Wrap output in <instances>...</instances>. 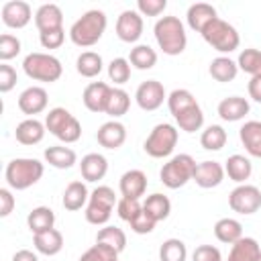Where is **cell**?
Instances as JSON below:
<instances>
[{
  "mask_svg": "<svg viewBox=\"0 0 261 261\" xmlns=\"http://www.w3.org/2000/svg\"><path fill=\"white\" fill-rule=\"evenodd\" d=\"M71 118H73V114H71L67 108L55 106V108H51V110L47 112V116H45V128H47L53 137H57V135L65 128V124H67Z\"/></svg>",
  "mask_w": 261,
  "mask_h": 261,
  "instance_id": "ab89813d",
  "label": "cell"
},
{
  "mask_svg": "<svg viewBox=\"0 0 261 261\" xmlns=\"http://www.w3.org/2000/svg\"><path fill=\"white\" fill-rule=\"evenodd\" d=\"M75 69H77V73L82 77H88V80L100 75V71L104 69L102 55L96 53V51H84V53H80L77 59H75Z\"/></svg>",
  "mask_w": 261,
  "mask_h": 261,
  "instance_id": "1f68e13d",
  "label": "cell"
},
{
  "mask_svg": "<svg viewBox=\"0 0 261 261\" xmlns=\"http://www.w3.org/2000/svg\"><path fill=\"white\" fill-rule=\"evenodd\" d=\"M116 204H118V200H116L114 190L108 186H98L96 190L90 192V200H88V206L84 212L86 220L96 226H102V224L106 226Z\"/></svg>",
  "mask_w": 261,
  "mask_h": 261,
  "instance_id": "ba28073f",
  "label": "cell"
},
{
  "mask_svg": "<svg viewBox=\"0 0 261 261\" xmlns=\"http://www.w3.org/2000/svg\"><path fill=\"white\" fill-rule=\"evenodd\" d=\"M261 245L253 237H243L234 245H230L228 261H259Z\"/></svg>",
  "mask_w": 261,
  "mask_h": 261,
  "instance_id": "83f0119b",
  "label": "cell"
},
{
  "mask_svg": "<svg viewBox=\"0 0 261 261\" xmlns=\"http://www.w3.org/2000/svg\"><path fill=\"white\" fill-rule=\"evenodd\" d=\"M18 53H20V41H18V37H14L10 33L0 35V59H2V63L14 59Z\"/></svg>",
  "mask_w": 261,
  "mask_h": 261,
  "instance_id": "ee69618b",
  "label": "cell"
},
{
  "mask_svg": "<svg viewBox=\"0 0 261 261\" xmlns=\"http://www.w3.org/2000/svg\"><path fill=\"white\" fill-rule=\"evenodd\" d=\"M45 173V165L35 159V157H16L12 161L6 163L4 169V179L8 184L10 190H29L31 186H35Z\"/></svg>",
  "mask_w": 261,
  "mask_h": 261,
  "instance_id": "277c9868",
  "label": "cell"
},
{
  "mask_svg": "<svg viewBox=\"0 0 261 261\" xmlns=\"http://www.w3.org/2000/svg\"><path fill=\"white\" fill-rule=\"evenodd\" d=\"M88 200H90V192L84 181H69L67 188L63 190V198H61L63 208L69 212H75L82 206H88Z\"/></svg>",
  "mask_w": 261,
  "mask_h": 261,
  "instance_id": "4316f807",
  "label": "cell"
},
{
  "mask_svg": "<svg viewBox=\"0 0 261 261\" xmlns=\"http://www.w3.org/2000/svg\"><path fill=\"white\" fill-rule=\"evenodd\" d=\"M239 69L249 73L251 77H261V51L259 49H243L237 59Z\"/></svg>",
  "mask_w": 261,
  "mask_h": 261,
  "instance_id": "f35d334b",
  "label": "cell"
},
{
  "mask_svg": "<svg viewBox=\"0 0 261 261\" xmlns=\"http://www.w3.org/2000/svg\"><path fill=\"white\" fill-rule=\"evenodd\" d=\"M80 261H118V253L108 245L96 243L80 257Z\"/></svg>",
  "mask_w": 261,
  "mask_h": 261,
  "instance_id": "7bdbcfd3",
  "label": "cell"
},
{
  "mask_svg": "<svg viewBox=\"0 0 261 261\" xmlns=\"http://www.w3.org/2000/svg\"><path fill=\"white\" fill-rule=\"evenodd\" d=\"M96 243L108 245V247H112L116 253H122L124 247H126V234H124L122 228L112 226V224H106L104 228L98 230V234H96Z\"/></svg>",
  "mask_w": 261,
  "mask_h": 261,
  "instance_id": "d590c367",
  "label": "cell"
},
{
  "mask_svg": "<svg viewBox=\"0 0 261 261\" xmlns=\"http://www.w3.org/2000/svg\"><path fill=\"white\" fill-rule=\"evenodd\" d=\"M210 75L220 82V84H226V82H232L239 73V65L237 61H232L228 55H218L210 61V67H208Z\"/></svg>",
  "mask_w": 261,
  "mask_h": 261,
  "instance_id": "f546056e",
  "label": "cell"
},
{
  "mask_svg": "<svg viewBox=\"0 0 261 261\" xmlns=\"http://www.w3.org/2000/svg\"><path fill=\"white\" fill-rule=\"evenodd\" d=\"M130 108V96L128 92H124L122 88H112L110 92V100H108V106H106V114L116 120L120 116H124Z\"/></svg>",
  "mask_w": 261,
  "mask_h": 261,
  "instance_id": "8d00e7d4",
  "label": "cell"
},
{
  "mask_svg": "<svg viewBox=\"0 0 261 261\" xmlns=\"http://www.w3.org/2000/svg\"><path fill=\"white\" fill-rule=\"evenodd\" d=\"M224 173L228 175V179H232L237 184H245L253 173V163L249 157L234 153L224 161Z\"/></svg>",
  "mask_w": 261,
  "mask_h": 261,
  "instance_id": "484cf974",
  "label": "cell"
},
{
  "mask_svg": "<svg viewBox=\"0 0 261 261\" xmlns=\"http://www.w3.org/2000/svg\"><path fill=\"white\" fill-rule=\"evenodd\" d=\"M33 245H35L37 253L53 257L63 249V234L57 228H49V230L33 234Z\"/></svg>",
  "mask_w": 261,
  "mask_h": 261,
  "instance_id": "d4e9b609",
  "label": "cell"
},
{
  "mask_svg": "<svg viewBox=\"0 0 261 261\" xmlns=\"http://www.w3.org/2000/svg\"><path fill=\"white\" fill-rule=\"evenodd\" d=\"M226 130L220 126V124H210L202 130L200 135V145L206 149V151H220L224 145H226Z\"/></svg>",
  "mask_w": 261,
  "mask_h": 261,
  "instance_id": "74e56055",
  "label": "cell"
},
{
  "mask_svg": "<svg viewBox=\"0 0 261 261\" xmlns=\"http://www.w3.org/2000/svg\"><path fill=\"white\" fill-rule=\"evenodd\" d=\"M10 261H39V257H37L33 251H29V249H20V251H16V253L12 255Z\"/></svg>",
  "mask_w": 261,
  "mask_h": 261,
  "instance_id": "11a10c76",
  "label": "cell"
},
{
  "mask_svg": "<svg viewBox=\"0 0 261 261\" xmlns=\"http://www.w3.org/2000/svg\"><path fill=\"white\" fill-rule=\"evenodd\" d=\"M214 18H218L216 14V8L208 2H196L188 8L186 12V20H188V27L196 33H202Z\"/></svg>",
  "mask_w": 261,
  "mask_h": 261,
  "instance_id": "d6986e66",
  "label": "cell"
},
{
  "mask_svg": "<svg viewBox=\"0 0 261 261\" xmlns=\"http://www.w3.org/2000/svg\"><path fill=\"white\" fill-rule=\"evenodd\" d=\"M130 61L124 59V57H114L110 63H108V77L110 82H114L116 86H122L130 80Z\"/></svg>",
  "mask_w": 261,
  "mask_h": 261,
  "instance_id": "b9f144b4",
  "label": "cell"
},
{
  "mask_svg": "<svg viewBox=\"0 0 261 261\" xmlns=\"http://www.w3.org/2000/svg\"><path fill=\"white\" fill-rule=\"evenodd\" d=\"M192 261H222L220 249L214 245H200L192 253Z\"/></svg>",
  "mask_w": 261,
  "mask_h": 261,
  "instance_id": "f907efd6",
  "label": "cell"
},
{
  "mask_svg": "<svg viewBox=\"0 0 261 261\" xmlns=\"http://www.w3.org/2000/svg\"><path fill=\"white\" fill-rule=\"evenodd\" d=\"M16 86V69L8 63H0V92L8 94Z\"/></svg>",
  "mask_w": 261,
  "mask_h": 261,
  "instance_id": "816d5d0a",
  "label": "cell"
},
{
  "mask_svg": "<svg viewBox=\"0 0 261 261\" xmlns=\"http://www.w3.org/2000/svg\"><path fill=\"white\" fill-rule=\"evenodd\" d=\"M47 102H49L47 90L41 86H31V88L22 90L18 96V108L29 118H35V114H41L47 108Z\"/></svg>",
  "mask_w": 261,
  "mask_h": 261,
  "instance_id": "9a60e30c",
  "label": "cell"
},
{
  "mask_svg": "<svg viewBox=\"0 0 261 261\" xmlns=\"http://www.w3.org/2000/svg\"><path fill=\"white\" fill-rule=\"evenodd\" d=\"M143 16L137 10H122L116 18V37L122 43H137L143 35Z\"/></svg>",
  "mask_w": 261,
  "mask_h": 261,
  "instance_id": "7c38bea8",
  "label": "cell"
},
{
  "mask_svg": "<svg viewBox=\"0 0 261 261\" xmlns=\"http://www.w3.org/2000/svg\"><path fill=\"white\" fill-rule=\"evenodd\" d=\"M143 210H145L155 222H161V220H165V218L171 214V200H169L167 196L155 192V194H151V196L145 198Z\"/></svg>",
  "mask_w": 261,
  "mask_h": 261,
  "instance_id": "d6a6232c",
  "label": "cell"
},
{
  "mask_svg": "<svg viewBox=\"0 0 261 261\" xmlns=\"http://www.w3.org/2000/svg\"><path fill=\"white\" fill-rule=\"evenodd\" d=\"M177 139H179V133L173 124L169 122H159L151 128L149 137L145 139L143 143V149L149 157L153 159H163V157H169L177 145Z\"/></svg>",
  "mask_w": 261,
  "mask_h": 261,
  "instance_id": "52a82bcc",
  "label": "cell"
},
{
  "mask_svg": "<svg viewBox=\"0 0 261 261\" xmlns=\"http://www.w3.org/2000/svg\"><path fill=\"white\" fill-rule=\"evenodd\" d=\"M167 8V0H137V12L141 16H159Z\"/></svg>",
  "mask_w": 261,
  "mask_h": 261,
  "instance_id": "7dc6e473",
  "label": "cell"
},
{
  "mask_svg": "<svg viewBox=\"0 0 261 261\" xmlns=\"http://www.w3.org/2000/svg\"><path fill=\"white\" fill-rule=\"evenodd\" d=\"M80 171L86 181H100L108 171V161L100 153H88L80 161Z\"/></svg>",
  "mask_w": 261,
  "mask_h": 261,
  "instance_id": "cb8c5ba5",
  "label": "cell"
},
{
  "mask_svg": "<svg viewBox=\"0 0 261 261\" xmlns=\"http://www.w3.org/2000/svg\"><path fill=\"white\" fill-rule=\"evenodd\" d=\"M214 237L224 245H234L239 239H243V224L237 218H220L214 224Z\"/></svg>",
  "mask_w": 261,
  "mask_h": 261,
  "instance_id": "4dcf8cb0",
  "label": "cell"
},
{
  "mask_svg": "<svg viewBox=\"0 0 261 261\" xmlns=\"http://www.w3.org/2000/svg\"><path fill=\"white\" fill-rule=\"evenodd\" d=\"M259 261H261V257H259Z\"/></svg>",
  "mask_w": 261,
  "mask_h": 261,
  "instance_id": "9f6ffc18",
  "label": "cell"
},
{
  "mask_svg": "<svg viewBox=\"0 0 261 261\" xmlns=\"http://www.w3.org/2000/svg\"><path fill=\"white\" fill-rule=\"evenodd\" d=\"M110 92L112 88L104 82H92L84 88V94H82V102L84 106L90 110V112H96V114H106V106H108V100H110Z\"/></svg>",
  "mask_w": 261,
  "mask_h": 261,
  "instance_id": "5bb4252c",
  "label": "cell"
},
{
  "mask_svg": "<svg viewBox=\"0 0 261 261\" xmlns=\"http://www.w3.org/2000/svg\"><path fill=\"white\" fill-rule=\"evenodd\" d=\"M239 139L251 157L261 159V120H247L239 128Z\"/></svg>",
  "mask_w": 261,
  "mask_h": 261,
  "instance_id": "603a6c76",
  "label": "cell"
},
{
  "mask_svg": "<svg viewBox=\"0 0 261 261\" xmlns=\"http://www.w3.org/2000/svg\"><path fill=\"white\" fill-rule=\"evenodd\" d=\"M200 35H202L204 41H206L212 49H216L218 53H232V51L239 49V45H241L239 31H237L230 22L222 20L220 16L214 18Z\"/></svg>",
  "mask_w": 261,
  "mask_h": 261,
  "instance_id": "9c48e42d",
  "label": "cell"
},
{
  "mask_svg": "<svg viewBox=\"0 0 261 261\" xmlns=\"http://www.w3.org/2000/svg\"><path fill=\"white\" fill-rule=\"evenodd\" d=\"M106 24H108V20H106L104 10L92 8V10L84 12L69 27V39L77 47H92L102 39L104 31H106Z\"/></svg>",
  "mask_w": 261,
  "mask_h": 261,
  "instance_id": "7a4b0ae2",
  "label": "cell"
},
{
  "mask_svg": "<svg viewBox=\"0 0 261 261\" xmlns=\"http://www.w3.org/2000/svg\"><path fill=\"white\" fill-rule=\"evenodd\" d=\"M65 41V31L63 29H53V31H45L39 33V43L43 49H59Z\"/></svg>",
  "mask_w": 261,
  "mask_h": 261,
  "instance_id": "bcb514c9",
  "label": "cell"
},
{
  "mask_svg": "<svg viewBox=\"0 0 261 261\" xmlns=\"http://www.w3.org/2000/svg\"><path fill=\"white\" fill-rule=\"evenodd\" d=\"M14 206H16V200H14L12 192L8 188H0V216L2 218L10 216V212L14 210Z\"/></svg>",
  "mask_w": 261,
  "mask_h": 261,
  "instance_id": "f5cc1de1",
  "label": "cell"
},
{
  "mask_svg": "<svg viewBox=\"0 0 261 261\" xmlns=\"http://www.w3.org/2000/svg\"><path fill=\"white\" fill-rule=\"evenodd\" d=\"M249 102L247 98L243 96H228V98H222L218 102V116L226 122H237V120H243L247 114H249Z\"/></svg>",
  "mask_w": 261,
  "mask_h": 261,
  "instance_id": "ffe728a7",
  "label": "cell"
},
{
  "mask_svg": "<svg viewBox=\"0 0 261 261\" xmlns=\"http://www.w3.org/2000/svg\"><path fill=\"white\" fill-rule=\"evenodd\" d=\"M96 141L100 143V147L110 149V151H116L126 141V126L122 122H118V120H108V122H104L98 128Z\"/></svg>",
  "mask_w": 261,
  "mask_h": 261,
  "instance_id": "2e32d148",
  "label": "cell"
},
{
  "mask_svg": "<svg viewBox=\"0 0 261 261\" xmlns=\"http://www.w3.org/2000/svg\"><path fill=\"white\" fill-rule=\"evenodd\" d=\"M22 69L24 73L35 80V82H45V84H53L61 77L63 73V65L61 61L51 55V53H41V51H35V53H29L24 59H22Z\"/></svg>",
  "mask_w": 261,
  "mask_h": 261,
  "instance_id": "5b68a950",
  "label": "cell"
},
{
  "mask_svg": "<svg viewBox=\"0 0 261 261\" xmlns=\"http://www.w3.org/2000/svg\"><path fill=\"white\" fill-rule=\"evenodd\" d=\"M35 27L39 33L53 31V29H63V12L57 4H41L35 12Z\"/></svg>",
  "mask_w": 261,
  "mask_h": 261,
  "instance_id": "7402d4cb",
  "label": "cell"
},
{
  "mask_svg": "<svg viewBox=\"0 0 261 261\" xmlns=\"http://www.w3.org/2000/svg\"><path fill=\"white\" fill-rule=\"evenodd\" d=\"M167 108L184 133H196L204 124V112L194 94L186 88H177L167 96Z\"/></svg>",
  "mask_w": 261,
  "mask_h": 261,
  "instance_id": "6da1fadb",
  "label": "cell"
},
{
  "mask_svg": "<svg viewBox=\"0 0 261 261\" xmlns=\"http://www.w3.org/2000/svg\"><path fill=\"white\" fill-rule=\"evenodd\" d=\"M53 224H55V212L49 206H37L27 216V226L33 234L49 230V228H53Z\"/></svg>",
  "mask_w": 261,
  "mask_h": 261,
  "instance_id": "836d02e7",
  "label": "cell"
},
{
  "mask_svg": "<svg viewBox=\"0 0 261 261\" xmlns=\"http://www.w3.org/2000/svg\"><path fill=\"white\" fill-rule=\"evenodd\" d=\"M155 41L165 55H181L188 45L186 27L177 16H161L153 27Z\"/></svg>",
  "mask_w": 261,
  "mask_h": 261,
  "instance_id": "3957f363",
  "label": "cell"
},
{
  "mask_svg": "<svg viewBox=\"0 0 261 261\" xmlns=\"http://www.w3.org/2000/svg\"><path fill=\"white\" fill-rule=\"evenodd\" d=\"M118 190L122 198H130V200H139L141 196H145L147 192V175L141 169H128L120 175L118 181Z\"/></svg>",
  "mask_w": 261,
  "mask_h": 261,
  "instance_id": "ac0fdd59",
  "label": "cell"
},
{
  "mask_svg": "<svg viewBox=\"0 0 261 261\" xmlns=\"http://www.w3.org/2000/svg\"><path fill=\"white\" fill-rule=\"evenodd\" d=\"M130 224V230L133 232H137V234H149V232H153V228H155V220L145 212V210H141L139 212V216L133 220V222H128Z\"/></svg>",
  "mask_w": 261,
  "mask_h": 261,
  "instance_id": "681fc988",
  "label": "cell"
},
{
  "mask_svg": "<svg viewBox=\"0 0 261 261\" xmlns=\"http://www.w3.org/2000/svg\"><path fill=\"white\" fill-rule=\"evenodd\" d=\"M228 206L232 212L249 216L261 208V190L251 184H239L228 194Z\"/></svg>",
  "mask_w": 261,
  "mask_h": 261,
  "instance_id": "30bf717a",
  "label": "cell"
},
{
  "mask_svg": "<svg viewBox=\"0 0 261 261\" xmlns=\"http://www.w3.org/2000/svg\"><path fill=\"white\" fill-rule=\"evenodd\" d=\"M188 249L181 239H167L159 247V261H186Z\"/></svg>",
  "mask_w": 261,
  "mask_h": 261,
  "instance_id": "60d3db41",
  "label": "cell"
},
{
  "mask_svg": "<svg viewBox=\"0 0 261 261\" xmlns=\"http://www.w3.org/2000/svg\"><path fill=\"white\" fill-rule=\"evenodd\" d=\"M247 90H249L251 100L261 104V77H251L249 84H247Z\"/></svg>",
  "mask_w": 261,
  "mask_h": 261,
  "instance_id": "db71d44e",
  "label": "cell"
},
{
  "mask_svg": "<svg viewBox=\"0 0 261 261\" xmlns=\"http://www.w3.org/2000/svg\"><path fill=\"white\" fill-rule=\"evenodd\" d=\"M141 210H143V204H141L139 200L120 198L118 204H116V214H118V218L124 220V222H133V220L139 216Z\"/></svg>",
  "mask_w": 261,
  "mask_h": 261,
  "instance_id": "f6af8a7d",
  "label": "cell"
},
{
  "mask_svg": "<svg viewBox=\"0 0 261 261\" xmlns=\"http://www.w3.org/2000/svg\"><path fill=\"white\" fill-rule=\"evenodd\" d=\"M2 22L8 29H24L33 18V8L24 0H8L2 4Z\"/></svg>",
  "mask_w": 261,
  "mask_h": 261,
  "instance_id": "4fadbf2b",
  "label": "cell"
},
{
  "mask_svg": "<svg viewBox=\"0 0 261 261\" xmlns=\"http://www.w3.org/2000/svg\"><path fill=\"white\" fill-rule=\"evenodd\" d=\"M128 61H130V65L135 69H141V71L151 69L157 63V51L153 47H149V45H135L130 49Z\"/></svg>",
  "mask_w": 261,
  "mask_h": 261,
  "instance_id": "e575fe53",
  "label": "cell"
},
{
  "mask_svg": "<svg viewBox=\"0 0 261 261\" xmlns=\"http://www.w3.org/2000/svg\"><path fill=\"white\" fill-rule=\"evenodd\" d=\"M224 165H220L218 161H202L196 165V171H194V181L196 186L204 188V190H210V188H216L222 184L224 179Z\"/></svg>",
  "mask_w": 261,
  "mask_h": 261,
  "instance_id": "e0dca14e",
  "label": "cell"
},
{
  "mask_svg": "<svg viewBox=\"0 0 261 261\" xmlns=\"http://www.w3.org/2000/svg\"><path fill=\"white\" fill-rule=\"evenodd\" d=\"M196 159L188 153H179V155H173L167 163H163L161 171H159V177H161V184L169 190H177V188H184L190 179H194V171H196Z\"/></svg>",
  "mask_w": 261,
  "mask_h": 261,
  "instance_id": "8992f818",
  "label": "cell"
},
{
  "mask_svg": "<svg viewBox=\"0 0 261 261\" xmlns=\"http://www.w3.org/2000/svg\"><path fill=\"white\" fill-rule=\"evenodd\" d=\"M80 137H82V124H80V120H77L75 116H73V118L65 124V128L57 135V139H59L61 143H65V145L80 141Z\"/></svg>",
  "mask_w": 261,
  "mask_h": 261,
  "instance_id": "c3c4849f",
  "label": "cell"
},
{
  "mask_svg": "<svg viewBox=\"0 0 261 261\" xmlns=\"http://www.w3.org/2000/svg\"><path fill=\"white\" fill-rule=\"evenodd\" d=\"M45 161L55 167V169H69L77 163V155L73 149L69 147H63V145H53V147H47L45 153H43Z\"/></svg>",
  "mask_w": 261,
  "mask_h": 261,
  "instance_id": "f1b7e54d",
  "label": "cell"
},
{
  "mask_svg": "<svg viewBox=\"0 0 261 261\" xmlns=\"http://www.w3.org/2000/svg\"><path fill=\"white\" fill-rule=\"evenodd\" d=\"M45 130H47V128H45V122H41V120H37V118H24L22 122L16 124L14 137H16V141H18L20 145L33 147V145H37V143L43 141Z\"/></svg>",
  "mask_w": 261,
  "mask_h": 261,
  "instance_id": "44dd1931",
  "label": "cell"
},
{
  "mask_svg": "<svg viewBox=\"0 0 261 261\" xmlns=\"http://www.w3.org/2000/svg\"><path fill=\"white\" fill-rule=\"evenodd\" d=\"M135 100L139 104L141 110H147V112H153L157 108L163 106V102H167V94H165V88L161 82L157 80H147V82H141L137 92H135Z\"/></svg>",
  "mask_w": 261,
  "mask_h": 261,
  "instance_id": "8fae6325",
  "label": "cell"
}]
</instances>
